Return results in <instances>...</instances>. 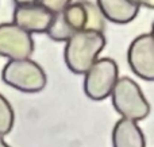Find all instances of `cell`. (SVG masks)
<instances>
[{
  "mask_svg": "<svg viewBox=\"0 0 154 147\" xmlns=\"http://www.w3.org/2000/svg\"><path fill=\"white\" fill-rule=\"evenodd\" d=\"M106 47L103 31L80 30L65 40L64 58L68 69L75 74H84Z\"/></svg>",
  "mask_w": 154,
  "mask_h": 147,
  "instance_id": "cell-1",
  "label": "cell"
},
{
  "mask_svg": "<svg viewBox=\"0 0 154 147\" xmlns=\"http://www.w3.org/2000/svg\"><path fill=\"white\" fill-rule=\"evenodd\" d=\"M109 96L115 111L122 118L139 122L149 116L150 104L141 86L133 78L127 76L118 77Z\"/></svg>",
  "mask_w": 154,
  "mask_h": 147,
  "instance_id": "cell-2",
  "label": "cell"
},
{
  "mask_svg": "<svg viewBox=\"0 0 154 147\" xmlns=\"http://www.w3.org/2000/svg\"><path fill=\"white\" fill-rule=\"evenodd\" d=\"M2 80L8 86L24 93L41 92L48 84L45 70L30 57L8 59L2 70Z\"/></svg>",
  "mask_w": 154,
  "mask_h": 147,
  "instance_id": "cell-3",
  "label": "cell"
},
{
  "mask_svg": "<svg viewBox=\"0 0 154 147\" xmlns=\"http://www.w3.org/2000/svg\"><path fill=\"white\" fill-rule=\"evenodd\" d=\"M119 77V68L112 58H97L84 73V92L93 101L107 99Z\"/></svg>",
  "mask_w": 154,
  "mask_h": 147,
  "instance_id": "cell-4",
  "label": "cell"
},
{
  "mask_svg": "<svg viewBox=\"0 0 154 147\" xmlns=\"http://www.w3.org/2000/svg\"><path fill=\"white\" fill-rule=\"evenodd\" d=\"M32 34L14 22L0 23V57L8 59L29 58L34 53Z\"/></svg>",
  "mask_w": 154,
  "mask_h": 147,
  "instance_id": "cell-5",
  "label": "cell"
},
{
  "mask_svg": "<svg viewBox=\"0 0 154 147\" xmlns=\"http://www.w3.org/2000/svg\"><path fill=\"white\" fill-rule=\"evenodd\" d=\"M127 62L139 78L154 80V38L152 32H143L134 38L127 50Z\"/></svg>",
  "mask_w": 154,
  "mask_h": 147,
  "instance_id": "cell-6",
  "label": "cell"
},
{
  "mask_svg": "<svg viewBox=\"0 0 154 147\" xmlns=\"http://www.w3.org/2000/svg\"><path fill=\"white\" fill-rule=\"evenodd\" d=\"M53 14L48 11L39 3L15 5L12 14V22L26 30L30 34H43L46 32Z\"/></svg>",
  "mask_w": 154,
  "mask_h": 147,
  "instance_id": "cell-7",
  "label": "cell"
},
{
  "mask_svg": "<svg viewBox=\"0 0 154 147\" xmlns=\"http://www.w3.org/2000/svg\"><path fill=\"white\" fill-rule=\"evenodd\" d=\"M104 19L116 24H127L138 15L139 7L133 0H96Z\"/></svg>",
  "mask_w": 154,
  "mask_h": 147,
  "instance_id": "cell-8",
  "label": "cell"
},
{
  "mask_svg": "<svg viewBox=\"0 0 154 147\" xmlns=\"http://www.w3.org/2000/svg\"><path fill=\"white\" fill-rule=\"evenodd\" d=\"M112 147H146L142 128L135 120L120 118L112 128Z\"/></svg>",
  "mask_w": 154,
  "mask_h": 147,
  "instance_id": "cell-9",
  "label": "cell"
},
{
  "mask_svg": "<svg viewBox=\"0 0 154 147\" xmlns=\"http://www.w3.org/2000/svg\"><path fill=\"white\" fill-rule=\"evenodd\" d=\"M87 11V24L85 30H93V31H103L106 28V19L103 14L100 12L96 3H92L89 0H82Z\"/></svg>",
  "mask_w": 154,
  "mask_h": 147,
  "instance_id": "cell-10",
  "label": "cell"
},
{
  "mask_svg": "<svg viewBox=\"0 0 154 147\" xmlns=\"http://www.w3.org/2000/svg\"><path fill=\"white\" fill-rule=\"evenodd\" d=\"M15 123V112L12 105L3 94H0V135L10 134Z\"/></svg>",
  "mask_w": 154,
  "mask_h": 147,
  "instance_id": "cell-11",
  "label": "cell"
},
{
  "mask_svg": "<svg viewBox=\"0 0 154 147\" xmlns=\"http://www.w3.org/2000/svg\"><path fill=\"white\" fill-rule=\"evenodd\" d=\"M73 0H38L41 5L46 8L48 11H50L51 14L61 12L64 8L68 7V4H70Z\"/></svg>",
  "mask_w": 154,
  "mask_h": 147,
  "instance_id": "cell-12",
  "label": "cell"
},
{
  "mask_svg": "<svg viewBox=\"0 0 154 147\" xmlns=\"http://www.w3.org/2000/svg\"><path fill=\"white\" fill-rule=\"evenodd\" d=\"M135 4H138L139 7H146L149 10L154 8V0H133Z\"/></svg>",
  "mask_w": 154,
  "mask_h": 147,
  "instance_id": "cell-13",
  "label": "cell"
},
{
  "mask_svg": "<svg viewBox=\"0 0 154 147\" xmlns=\"http://www.w3.org/2000/svg\"><path fill=\"white\" fill-rule=\"evenodd\" d=\"M15 5H23V4H32V3H38V0H14Z\"/></svg>",
  "mask_w": 154,
  "mask_h": 147,
  "instance_id": "cell-14",
  "label": "cell"
},
{
  "mask_svg": "<svg viewBox=\"0 0 154 147\" xmlns=\"http://www.w3.org/2000/svg\"><path fill=\"white\" fill-rule=\"evenodd\" d=\"M0 147H11V146L4 140V138H3L2 135H0Z\"/></svg>",
  "mask_w": 154,
  "mask_h": 147,
  "instance_id": "cell-15",
  "label": "cell"
}]
</instances>
